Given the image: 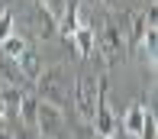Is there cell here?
Returning <instances> with one entry per match:
<instances>
[{
	"mask_svg": "<svg viewBox=\"0 0 158 139\" xmlns=\"http://www.w3.org/2000/svg\"><path fill=\"white\" fill-rule=\"evenodd\" d=\"M94 49L103 55V68H113L126 52V29L119 23H113L110 16L100 20V29H94Z\"/></svg>",
	"mask_w": 158,
	"mask_h": 139,
	"instance_id": "1",
	"label": "cell"
},
{
	"mask_svg": "<svg viewBox=\"0 0 158 139\" xmlns=\"http://www.w3.org/2000/svg\"><path fill=\"white\" fill-rule=\"evenodd\" d=\"M32 84H35L39 100L55 104V107L68 104V68H64V65H48V68H42V75L35 78Z\"/></svg>",
	"mask_w": 158,
	"mask_h": 139,
	"instance_id": "2",
	"label": "cell"
},
{
	"mask_svg": "<svg viewBox=\"0 0 158 139\" xmlns=\"http://www.w3.org/2000/svg\"><path fill=\"white\" fill-rule=\"evenodd\" d=\"M106 97V78H94V75H77L74 81V107L84 120H94L100 100Z\"/></svg>",
	"mask_w": 158,
	"mask_h": 139,
	"instance_id": "3",
	"label": "cell"
},
{
	"mask_svg": "<svg viewBox=\"0 0 158 139\" xmlns=\"http://www.w3.org/2000/svg\"><path fill=\"white\" fill-rule=\"evenodd\" d=\"M35 133L42 139H58L61 129H64V110L55 104H45V100H39L35 104Z\"/></svg>",
	"mask_w": 158,
	"mask_h": 139,
	"instance_id": "4",
	"label": "cell"
},
{
	"mask_svg": "<svg viewBox=\"0 0 158 139\" xmlns=\"http://www.w3.org/2000/svg\"><path fill=\"white\" fill-rule=\"evenodd\" d=\"M94 133L97 136H103V139H113L116 136V129H119V123H116V116H113L110 110V104H106V97L100 100V107H97V113H94Z\"/></svg>",
	"mask_w": 158,
	"mask_h": 139,
	"instance_id": "5",
	"label": "cell"
},
{
	"mask_svg": "<svg viewBox=\"0 0 158 139\" xmlns=\"http://www.w3.org/2000/svg\"><path fill=\"white\" fill-rule=\"evenodd\" d=\"M55 26H58V33L64 36V39H71V36H74L77 29L84 26V23H81V7H77L74 0H68V7H64L61 20H58V23H55Z\"/></svg>",
	"mask_w": 158,
	"mask_h": 139,
	"instance_id": "6",
	"label": "cell"
},
{
	"mask_svg": "<svg viewBox=\"0 0 158 139\" xmlns=\"http://www.w3.org/2000/svg\"><path fill=\"white\" fill-rule=\"evenodd\" d=\"M29 26L35 29V36H39V39H52V36L58 33L55 20L48 16V13L42 10V7H32V10H29Z\"/></svg>",
	"mask_w": 158,
	"mask_h": 139,
	"instance_id": "7",
	"label": "cell"
},
{
	"mask_svg": "<svg viewBox=\"0 0 158 139\" xmlns=\"http://www.w3.org/2000/svg\"><path fill=\"white\" fill-rule=\"evenodd\" d=\"M16 68H19V75H23L26 81H35V78L42 75V58H39V52H35L32 46H26V52L16 58Z\"/></svg>",
	"mask_w": 158,
	"mask_h": 139,
	"instance_id": "8",
	"label": "cell"
},
{
	"mask_svg": "<svg viewBox=\"0 0 158 139\" xmlns=\"http://www.w3.org/2000/svg\"><path fill=\"white\" fill-rule=\"evenodd\" d=\"M145 113H148V110H145V104H132V107H129V113L123 116V120H119V129L139 139V133H142V123H145Z\"/></svg>",
	"mask_w": 158,
	"mask_h": 139,
	"instance_id": "9",
	"label": "cell"
},
{
	"mask_svg": "<svg viewBox=\"0 0 158 139\" xmlns=\"http://www.w3.org/2000/svg\"><path fill=\"white\" fill-rule=\"evenodd\" d=\"M68 46H74V49H77V55H94V29L84 23V26L68 39Z\"/></svg>",
	"mask_w": 158,
	"mask_h": 139,
	"instance_id": "10",
	"label": "cell"
},
{
	"mask_svg": "<svg viewBox=\"0 0 158 139\" xmlns=\"http://www.w3.org/2000/svg\"><path fill=\"white\" fill-rule=\"evenodd\" d=\"M26 46H29V42H26V36L13 33V36H6V39L0 42V55H3V58H10V62H16V58L26 52Z\"/></svg>",
	"mask_w": 158,
	"mask_h": 139,
	"instance_id": "11",
	"label": "cell"
},
{
	"mask_svg": "<svg viewBox=\"0 0 158 139\" xmlns=\"http://www.w3.org/2000/svg\"><path fill=\"white\" fill-rule=\"evenodd\" d=\"M35 104H39V97H32V94H23V100H19V120L26 123V126H35Z\"/></svg>",
	"mask_w": 158,
	"mask_h": 139,
	"instance_id": "12",
	"label": "cell"
},
{
	"mask_svg": "<svg viewBox=\"0 0 158 139\" xmlns=\"http://www.w3.org/2000/svg\"><path fill=\"white\" fill-rule=\"evenodd\" d=\"M139 46H142V52L148 55V62H155V52H158V29H155V26L145 29V36H142Z\"/></svg>",
	"mask_w": 158,
	"mask_h": 139,
	"instance_id": "13",
	"label": "cell"
},
{
	"mask_svg": "<svg viewBox=\"0 0 158 139\" xmlns=\"http://www.w3.org/2000/svg\"><path fill=\"white\" fill-rule=\"evenodd\" d=\"M39 7H42V10H45L52 20H55V23H58V20H61V13H64V7H68V0H39Z\"/></svg>",
	"mask_w": 158,
	"mask_h": 139,
	"instance_id": "14",
	"label": "cell"
},
{
	"mask_svg": "<svg viewBox=\"0 0 158 139\" xmlns=\"http://www.w3.org/2000/svg\"><path fill=\"white\" fill-rule=\"evenodd\" d=\"M16 16H13V10H0V42L6 39V36H13L16 33Z\"/></svg>",
	"mask_w": 158,
	"mask_h": 139,
	"instance_id": "15",
	"label": "cell"
},
{
	"mask_svg": "<svg viewBox=\"0 0 158 139\" xmlns=\"http://www.w3.org/2000/svg\"><path fill=\"white\" fill-rule=\"evenodd\" d=\"M145 16H142V13H139V16H135L132 20V29H129V42H132V46H139V42H142V36H145Z\"/></svg>",
	"mask_w": 158,
	"mask_h": 139,
	"instance_id": "16",
	"label": "cell"
},
{
	"mask_svg": "<svg viewBox=\"0 0 158 139\" xmlns=\"http://www.w3.org/2000/svg\"><path fill=\"white\" fill-rule=\"evenodd\" d=\"M155 129H158V123H155V110H148V113H145V123H142L139 139H155Z\"/></svg>",
	"mask_w": 158,
	"mask_h": 139,
	"instance_id": "17",
	"label": "cell"
},
{
	"mask_svg": "<svg viewBox=\"0 0 158 139\" xmlns=\"http://www.w3.org/2000/svg\"><path fill=\"white\" fill-rule=\"evenodd\" d=\"M0 139H16V133L10 129V123H6V120H0Z\"/></svg>",
	"mask_w": 158,
	"mask_h": 139,
	"instance_id": "18",
	"label": "cell"
},
{
	"mask_svg": "<svg viewBox=\"0 0 158 139\" xmlns=\"http://www.w3.org/2000/svg\"><path fill=\"white\" fill-rule=\"evenodd\" d=\"M103 3H119V0H103Z\"/></svg>",
	"mask_w": 158,
	"mask_h": 139,
	"instance_id": "19",
	"label": "cell"
},
{
	"mask_svg": "<svg viewBox=\"0 0 158 139\" xmlns=\"http://www.w3.org/2000/svg\"><path fill=\"white\" fill-rule=\"evenodd\" d=\"M94 139H103V136H97V133H94Z\"/></svg>",
	"mask_w": 158,
	"mask_h": 139,
	"instance_id": "20",
	"label": "cell"
}]
</instances>
